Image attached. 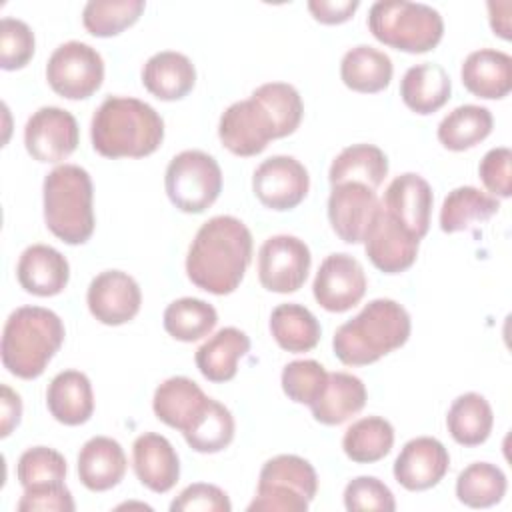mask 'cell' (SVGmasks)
<instances>
[{
	"instance_id": "obj_1",
	"label": "cell",
	"mask_w": 512,
	"mask_h": 512,
	"mask_svg": "<svg viewBox=\"0 0 512 512\" xmlns=\"http://www.w3.org/2000/svg\"><path fill=\"white\" fill-rule=\"evenodd\" d=\"M304 104L286 82L258 86L248 100L230 104L218 124L220 142L236 156H256L270 140L290 136L302 122Z\"/></svg>"
},
{
	"instance_id": "obj_2",
	"label": "cell",
	"mask_w": 512,
	"mask_h": 512,
	"mask_svg": "<svg viewBox=\"0 0 512 512\" xmlns=\"http://www.w3.org/2000/svg\"><path fill=\"white\" fill-rule=\"evenodd\" d=\"M252 234L234 216H214L204 222L186 256L192 284L216 296L234 292L252 260Z\"/></svg>"
},
{
	"instance_id": "obj_3",
	"label": "cell",
	"mask_w": 512,
	"mask_h": 512,
	"mask_svg": "<svg viewBox=\"0 0 512 512\" xmlns=\"http://www.w3.org/2000/svg\"><path fill=\"white\" fill-rule=\"evenodd\" d=\"M90 138L104 158H142L164 140V120L146 102L108 96L92 116Z\"/></svg>"
},
{
	"instance_id": "obj_4",
	"label": "cell",
	"mask_w": 512,
	"mask_h": 512,
	"mask_svg": "<svg viewBox=\"0 0 512 512\" xmlns=\"http://www.w3.org/2000/svg\"><path fill=\"white\" fill-rule=\"evenodd\" d=\"M410 328V314L402 304L390 298H376L360 314L336 328L332 348L342 364L366 366L404 346Z\"/></svg>"
},
{
	"instance_id": "obj_5",
	"label": "cell",
	"mask_w": 512,
	"mask_h": 512,
	"mask_svg": "<svg viewBox=\"0 0 512 512\" xmlns=\"http://www.w3.org/2000/svg\"><path fill=\"white\" fill-rule=\"evenodd\" d=\"M64 324L60 316L42 306L16 308L2 330V364L22 378H38L64 342Z\"/></svg>"
},
{
	"instance_id": "obj_6",
	"label": "cell",
	"mask_w": 512,
	"mask_h": 512,
	"mask_svg": "<svg viewBox=\"0 0 512 512\" xmlns=\"http://www.w3.org/2000/svg\"><path fill=\"white\" fill-rule=\"evenodd\" d=\"M44 222L66 244H84L94 232V188L90 174L76 164L56 166L44 178Z\"/></svg>"
},
{
	"instance_id": "obj_7",
	"label": "cell",
	"mask_w": 512,
	"mask_h": 512,
	"mask_svg": "<svg viewBox=\"0 0 512 512\" xmlns=\"http://www.w3.org/2000/svg\"><path fill=\"white\" fill-rule=\"evenodd\" d=\"M368 28L384 46L422 54L442 40L444 20L436 8L422 2L378 0L370 6Z\"/></svg>"
},
{
	"instance_id": "obj_8",
	"label": "cell",
	"mask_w": 512,
	"mask_h": 512,
	"mask_svg": "<svg viewBox=\"0 0 512 512\" xmlns=\"http://www.w3.org/2000/svg\"><path fill=\"white\" fill-rule=\"evenodd\" d=\"M316 492L318 476L314 466L296 454H280L262 466L248 512H306Z\"/></svg>"
},
{
	"instance_id": "obj_9",
	"label": "cell",
	"mask_w": 512,
	"mask_h": 512,
	"mask_svg": "<svg viewBox=\"0 0 512 512\" xmlns=\"http://www.w3.org/2000/svg\"><path fill=\"white\" fill-rule=\"evenodd\" d=\"M164 186L170 202L178 210L200 214L220 196L222 170L210 154L202 150H184L170 160Z\"/></svg>"
},
{
	"instance_id": "obj_10",
	"label": "cell",
	"mask_w": 512,
	"mask_h": 512,
	"mask_svg": "<svg viewBox=\"0 0 512 512\" xmlns=\"http://www.w3.org/2000/svg\"><path fill=\"white\" fill-rule=\"evenodd\" d=\"M46 80L62 98H90L102 86L104 60L90 44L78 40L64 42L48 58Z\"/></svg>"
},
{
	"instance_id": "obj_11",
	"label": "cell",
	"mask_w": 512,
	"mask_h": 512,
	"mask_svg": "<svg viewBox=\"0 0 512 512\" xmlns=\"http://www.w3.org/2000/svg\"><path fill=\"white\" fill-rule=\"evenodd\" d=\"M310 264L312 256L304 240L290 234L270 236L258 252V278L266 290L290 294L302 288Z\"/></svg>"
},
{
	"instance_id": "obj_12",
	"label": "cell",
	"mask_w": 512,
	"mask_h": 512,
	"mask_svg": "<svg viewBox=\"0 0 512 512\" xmlns=\"http://www.w3.org/2000/svg\"><path fill=\"white\" fill-rule=\"evenodd\" d=\"M80 130L76 118L58 106H42L24 128L28 154L38 162H62L78 146Z\"/></svg>"
},
{
	"instance_id": "obj_13",
	"label": "cell",
	"mask_w": 512,
	"mask_h": 512,
	"mask_svg": "<svg viewBox=\"0 0 512 512\" xmlns=\"http://www.w3.org/2000/svg\"><path fill=\"white\" fill-rule=\"evenodd\" d=\"M310 176L294 156H270L252 176L256 198L270 210H292L308 194Z\"/></svg>"
},
{
	"instance_id": "obj_14",
	"label": "cell",
	"mask_w": 512,
	"mask_h": 512,
	"mask_svg": "<svg viewBox=\"0 0 512 512\" xmlns=\"http://www.w3.org/2000/svg\"><path fill=\"white\" fill-rule=\"evenodd\" d=\"M312 292L316 302L328 312H346L366 294V274L362 264L344 252L330 254L322 260Z\"/></svg>"
},
{
	"instance_id": "obj_15",
	"label": "cell",
	"mask_w": 512,
	"mask_h": 512,
	"mask_svg": "<svg viewBox=\"0 0 512 512\" xmlns=\"http://www.w3.org/2000/svg\"><path fill=\"white\" fill-rule=\"evenodd\" d=\"M378 210L376 192L360 182L336 184L328 196V220L346 244L364 242Z\"/></svg>"
},
{
	"instance_id": "obj_16",
	"label": "cell",
	"mask_w": 512,
	"mask_h": 512,
	"mask_svg": "<svg viewBox=\"0 0 512 512\" xmlns=\"http://www.w3.org/2000/svg\"><path fill=\"white\" fill-rule=\"evenodd\" d=\"M86 302L90 314L98 322L106 326H120L138 314L142 292L130 274L122 270H106L90 282Z\"/></svg>"
},
{
	"instance_id": "obj_17",
	"label": "cell",
	"mask_w": 512,
	"mask_h": 512,
	"mask_svg": "<svg viewBox=\"0 0 512 512\" xmlns=\"http://www.w3.org/2000/svg\"><path fill=\"white\" fill-rule=\"evenodd\" d=\"M432 188L414 172L396 176L382 198V208L414 238L422 240L430 228L432 214Z\"/></svg>"
},
{
	"instance_id": "obj_18",
	"label": "cell",
	"mask_w": 512,
	"mask_h": 512,
	"mask_svg": "<svg viewBox=\"0 0 512 512\" xmlns=\"http://www.w3.org/2000/svg\"><path fill=\"white\" fill-rule=\"evenodd\" d=\"M418 244L420 240L404 230L380 204V210L364 238L370 262L386 274H400L416 262Z\"/></svg>"
},
{
	"instance_id": "obj_19",
	"label": "cell",
	"mask_w": 512,
	"mask_h": 512,
	"mask_svg": "<svg viewBox=\"0 0 512 512\" xmlns=\"http://www.w3.org/2000/svg\"><path fill=\"white\" fill-rule=\"evenodd\" d=\"M450 468V456L444 444L432 436H418L404 444L396 462V482L410 490L422 492L436 486Z\"/></svg>"
},
{
	"instance_id": "obj_20",
	"label": "cell",
	"mask_w": 512,
	"mask_h": 512,
	"mask_svg": "<svg viewBox=\"0 0 512 512\" xmlns=\"http://www.w3.org/2000/svg\"><path fill=\"white\" fill-rule=\"evenodd\" d=\"M132 464L138 480L152 492L172 490L180 478V460L168 438L144 432L134 440Z\"/></svg>"
},
{
	"instance_id": "obj_21",
	"label": "cell",
	"mask_w": 512,
	"mask_h": 512,
	"mask_svg": "<svg viewBox=\"0 0 512 512\" xmlns=\"http://www.w3.org/2000/svg\"><path fill=\"white\" fill-rule=\"evenodd\" d=\"M16 276L20 286L34 296H56L70 280L68 260L52 246L32 244L18 260Z\"/></svg>"
},
{
	"instance_id": "obj_22",
	"label": "cell",
	"mask_w": 512,
	"mask_h": 512,
	"mask_svg": "<svg viewBox=\"0 0 512 512\" xmlns=\"http://www.w3.org/2000/svg\"><path fill=\"white\" fill-rule=\"evenodd\" d=\"M128 460L120 442L108 436L90 438L78 454V478L92 492L118 486L126 474Z\"/></svg>"
},
{
	"instance_id": "obj_23",
	"label": "cell",
	"mask_w": 512,
	"mask_h": 512,
	"mask_svg": "<svg viewBox=\"0 0 512 512\" xmlns=\"http://www.w3.org/2000/svg\"><path fill=\"white\" fill-rule=\"evenodd\" d=\"M464 88L486 100H498L512 90V58L494 48H480L466 56L462 70Z\"/></svg>"
},
{
	"instance_id": "obj_24",
	"label": "cell",
	"mask_w": 512,
	"mask_h": 512,
	"mask_svg": "<svg viewBox=\"0 0 512 512\" xmlns=\"http://www.w3.org/2000/svg\"><path fill=\"white\" fill-rule=\"evenodd\" d=\"M194 82L196 68L182 52H156L142 68V84L158 100H180L192 92Z\"/></svg>"
},
{
	"instance_id": "obj_25",
	"label": "cell",
	"mask_w": 512,
	"mask_h": 512,
	"mask_svg": "<svg viewBox=\"0 0 512 512\" xmlns=\"http://www.w3.org/2000/svg\"><path fill=\"white\" fill-rule=\"evenodd\" d=\"M206 402L208 396L194 380L186 376H172L156 388L152 408L160 422L180 432H186L204 410Z\"/></svg>"
},
{
	"instance_id": "obj_26",
	"label": "cell",
	"mask_w": 512,
	"mask_h": 512,
	"mask_svg": "<svg viewBox=\"0 0 512 512\" xmlns=\"http://www.w3.org/2000/svg\"><path fill=\"white\" fill-rule=\"evenodd\" d=\"M46 406L60 424L80 426L88 422L94 412V392L88 376L78 370L56 374L46 390Z\"/></svg>"
},
{
	"instance_id": "obj_27",
	"label": "cell",
	"mask_w": 512,
	"mask_h": 512,
	"mask_svg": "<svg viewBox=\"0 0 512 512\" xmlns=\"http://www.w3.org/2000/svg\"><path fill=\"white\" fill-rule=\"evenodd\" d=\"M366 398V386L358 376L348 372H332L328 374L320 396L310 404V410L316 422L338 426L356 416L364 408Z\"/></svg>"
},
{
	"instance_id": "obj_28",
	"label": "cell",
	"mask_w": 512,
	"mask_h": 512,
	"mask_svg": "<svg viewBox=\"0 0 512 512\" xmlns=\"http://www.w3.org/2000/svg\"><path fill=\"white\" fill-rule=\"evenodd\" d=\"M250 338L240 328L218 330L196 350V366L210 382H228L238 372V362L248 354Z\"/></svg>"
},
{
	"instance_id": "obj_29",
	"label": "cell",
	"mask_w": 512,
	"mask_h": 512,
	"mask_svg": "<svg viewBox=\"0 0 512 512\" xmlns=\"http://www.w3.org/2000/svg\"><path fill=\"white\" fill-rule=\"evenodd\" d=\"M452 92V82L448 72L440 64L422 62L410 66L400 82L402 102L416 114H434L440 110Z\"/></svg>"
},
{
	"instance_id": "obj_30",
	"label": "cell",
	"mask_w": 512,
	"mask_h": 512,
	"mask_svg": "<svg viewBox=\"0 0 512 512\" xmlns=\"http://www.w3.org/2000/svg\"><path fill=\"white\" fill-rule=\"evenodd\" d=\"M392 60L386 52L360 44L350 48L340 62L342 82L362 94H374L384 90L392 80Z\"/></svg>"
},
{
	"instance_id": "obj_31",
	"label": "cell",
	"mask_w": 512,
	"mask_h": 512,
	"mask_svg": "<svg viewBox=\"0 0 512 512\" xmlns=\"http://www.w3.org/2000/svg\"><path fill=\"white\" fill-rule=\"evenodd\" d=\"M388 174V158L374 144H352L344 148L330 164L328 180L332 186L360 182L376 190Z\"/></svg>"
},
{
	"instance_id": "obj_32",
	"label": "cell",
	"mask_w": 512,
	"mask_h": 512,
	"mask_svg": "<svg viewBox=\"0 0 512 512\" xmlns=\"http://www.w3.org/2000/svg\"><path fill=\"white\" fill-rule=\"evenodd\" d=\"M270 332L278 346L286 352H308L320 342V322L302 304H280L272 310Z\"/></svg>"
},
{
	"instance_id": "obj_33",
	"label": "cell",
	"mask_w": 512,
	"mask_h": 512,
	"mask_svg": "<svg viewBox=\"0 0 512 512\" xmlns=\"http://www.w3.org/2000/svg\"><path fill=\"white\" fill-rule=\"evenodd\" d=\"M446 426L458 444L480 446L492 432L494 414L482 394L466 392L452 402L446 416Z\"/></svg>"
},
{
	"instance_id": "obj_34",
	"label": "cell",
	"mask_w": 512,
	"mask_h": 512,
	"mask_svg": "<svg viewBox=\"0 0 512 512\" xmlns=\"http://www.w3.org/2000/svg\"><path fill=\"white\" fill-rule=\"evenodd\" d=\"M500 210L496 196H490L474 186H460L448 192L440 208V228L448 234L470 228L474 222H484Z\"/></svg>"
},
{
	"instance_id": "obj_35",
	"label": "cell",
	"mask_w": 512,
	"mask_h": 512,
	"mask_svg": "<svg viewBox=\"0 0 512 512\" xmlns=\"http://www.w3.org/2000/svg\"><path fill=\"white\" fill-rule=\"evenodd\" d=\"M492 126L494 118L488 108L476 104H462L446 114L438 124V140L444 148L462 152L488 138Z\"/></svg>"
},
{
	"instance_id": "obj_36",
	"label": "cell",
	"mask_w": 512,
	"mask_h": 512,
	"mask_svg": "<svg viewBox=\"0 0 512 512\" xmlns=\"http://www.w3.org/2000/svg\"><path fill=\"white\" fill-rule=\"evenodd\" d=\"M394 446V428L386 418L366 416L356 420L342 438L344 454L358 464L382 460Z\"/></svg>"
},
{
	"instance_id": "obj_37",
	"label": "cell",
	"mask_w": 512,
	"mask_h": 512,
	"mask_svg": "<svg viewBox=\"0 0 512 512\" xmlns=\"http://www.w3.org/2000/svg\"><path fill=\"white\" fill-rule=\"evenodd\" d=\"M234 428L232 412L218 400L208 398L204 410L182 434L192 450L200 454H214L230 446L234 440Z\"/></svg>"
},
{
	"instance_id": "obj_38",
	"label": "cell",
	"mask_w": 512,
	"mask_h": 512,
	"mask_svg": "<svg viewBox=\"0 0 512 512\" xmlns=\"http://www.w3.org/2000/svg\"><path fill=\"white\" fill-rule=\"evenodd\" d=\"M216 322V308L200 298H178L164 310V330L180 342H194L208 336Z\"/></svg>"
},
{
	"instance_id": "obj_39",
	"label": "cell",
	"mask_w": 512,
	"mask_h": 512,
	"mask_svg": "<svg viewBox=\"0 0 512 512\" xmlns=\"http://www.w3.org/2000/svg\"><path fill=\"white\" fill-rule=\"evenodd\" d=\"M506 474L490 462H474L458 474L456 496L470 508H490L506 494Z\"/></svg>"
},
{
	"instance_id": "obj_40",
	"label": "cell",
	"mask_w": 512,
	"mask_h": 512,
	"mask_svg": "<svg viewBox=\"0 0 512 512\" xmlns=\"http://www.w3.org/2000/svg\"><path fill=\"white\" fill-rule=\"evenodd\" d=\"M144 8V0H90L82 10V24L92 36H116L132 26Z\"/></svg>"
},
{
	"instance_id": "obj_41",
	"label": "cell",
	"mask_w": 512,
	"mask_h": 512,
	"mask_svg": "<svg viewBox=\"0 0 512 512\" xmlns=\"http://www.w3.org/2000/svg\"><path fill=\"white\" fill-rule=\"evenodd\" d=\"M16 476L22 488H40L64 484L66 460L60 452L48 446H34L22 452L16 466Z\"/></svg>"
},
{
	"instance_id": "obj_42",
	"label": "cell",
	"mask_w": 512,
	"mask_h": 512,
	"mask_svg": "<svg viewBox=\"0 0 512 512\" xmlns=\"http://www.w3.org/2000/svg\"><path fill=\"white\" fill-rule=\"evenodd\" d=\"M328 380L326 368L316 360H294L282 370V390L296 404H312Z\"/></svg>"
},
{
	"instance_id": "obj_43",
	"label": "cell",
	"mask_w": 512,
	"mask_h": 512,
	"mask_svg": "<svg viewBox=\"0 0 512 512\" xmlns=\"http://www.w3.org/2000/svg\"><path fill=\"white\" fill-rule=\"evenodd\" d=\"M34 32L18 18H2L0 24V66L4 70H20L34 56Z\"/></svg>"
},
{
	"instance_id": "obj_44",
	"label": "cell",
	"mask_w": 512,
	"mask_h": 512,
	"mask_svg": "<svg viewBox=\"0 0 512 512\" xmlns=\"http://www.w3.org/2000/svg\"><path fill=\"white\" fill-rule=\"evenodd\" d=\"M344 506L350 512L358 510H396V500L390 488L374 476H358L344 488Z\"/></svg>"
},
{
	"instance_id": "obj_45",
	"label": "cell",
	"mask_w": 512,
	"mask_h": 512,
	"mask_svg": "<svg viewBox=\"0 0 512 512\" xmlns=\"http://www.w3.org/2000/svg\"><path fill=\"white\" fill-rule=\"evenodd\" d=\"M172 512H230L232 504L228 500V494L206 482H196L186 486L178 498L170 504Z\"/></svg>"
},
{
	"instance_id": "obj_46",
	"label": "cell",
	"mask_w": 512,
	"mask_h": 512,
	"mask_svg": "<svg viewBox=\"0 0 512 512\" xmlns=\"http://www.w3.org/2000/svg\"><path fill=\"white\" fill-rule=\"evenodd\" d=\"M512 152L510 148H492L484 154L478 166V174L488 192L500 198H508L512 194V176H510Z\"/></svg>"
},
{
	"instance_id": "obj_47",
	"label": "cell",
	"mask_w": 512,
	"mask_h": 512,
	"mask_svg": "<svg viewBox=\"0 0 512 512\" xmlns=\"http://www.w3.org/2000/svg\"><path fill=\"white\" fill-rule=\"evenodd\" d=\"M16 508L20 512H72L76 506L66 484H50L40 488H24Z\"/></svg>"
},
{
	"instance_id": "obj_48",
	"label": "cell",
	"mask_w": 512,
	"mask_h": 512,
	"mask_svg": "<svg viewBox=\"0 0 512 512\" xmlns=\"http://www.w3.org/2000/svg\"><path fill=\"white\" fill-rule=\"evenodd\" d=\"M358 6H360L358 0H310L308 2V10L322 24H342L352 18Z\"/></svg>"
},
{
	"instance_id": "obj_49",
	"label": "cell",
	"mask_w": 512,
	"mask_h": 512,
	"mask_svg": "<svg viewBox=\"0 0 512 512\" xmlns=\"http://www.w3.org/2000/svg\"><path fill=\"white\" fill-rule=\"evenodd\" d=\"M2 424H0V436L6 438L18 424H20V416H22V400L20 396L6 384H2Z\"/></svg>"
},
{
	"instance_id": "obj_50",
	"label": "cell",
	"mask_w": 512,
	"mask_h": 512,
	"mask_svg": "<svg viewBox=\"0 0 512 512\" xmlns=\"http://www.w3.org/2000/svg\"><path fill=\"white\" fill-rule=\"evenodd\" d=\"M510 2H488V12H490V26L494 34H498L504 40H510Z\"/></svg>"
}]
</instances>
